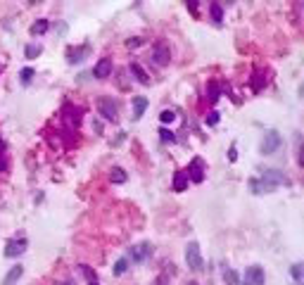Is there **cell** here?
<instances>
[{
  "instance_id": "ab89813d",
  "label": "cell",
  "mask_w": 304,
  "mask_h": 285,
  "mask_svg": "<svg viewBox=\"0 0 304 285\" xmlns=\"http://www.w3.org/2000/svg\"><path fill=\"white\" fill-rule=\"evenodd\" d=\"M292 285H302V280H292Z\"/></svg>"
},
{
  "instance_id": "3957f363",
  "label": "cell",
  "mask_w": 304,
  "mask_h": 285,
  "mask_svg": "<svg viewBox=\"0 0 304 285\" xmlns=\"http://www.w3.org/2000/svg\"><path fill=\"white\" fill-rule=\"evenodd\" d=\"M186 264H188L190 271H202L204 269V259H202V252H200V242L193 240L186 245Z\"/></svg>"
},
{
  "instance_id": "4dcf8cb0",
  "label": "cell",
  "mask_w": 304,
  "mask_h": 285,
  "mask_svg": "<svg viewBox=\"0 0 304 285\" xmlns=\"http://www.w3.org/2000/svg\"><path fill=\"white\" fill-rule=\"evenodd\" d=\"M174 119H176V112H174V110H162V114H160V121H162V124H164V126H167V124H171Z\"/></svg>"
},
{
  "instance_id": "5b68a950",
  "label": "cell",
  "mask_w": 304,
  "mask_h": 285,
  "mask_svg": "<svg viewBox=\"0 0 304 285\" xmlns=\"http://www.w3.org/2000/svg\"><path fill=\"white\" fill-rule=\"evenodd\" d=\"M186 176H188V183H202L204 176H207V164H204L202 157H193L186 169Z\"/></svg>"
},
{
  "instance_id": "d6a6232c",
  "label": "cell",
  "mask_w": 304,
  "mask_h": 285,
  "mask_svg": "<svg viewBox=\"0 0 304 285\" xmlns=\"http://www.w3.org/2000/svg\"><path fill=\"white\" fill-rule=\"evenodd\" d=\"M138 45H143V38L140 36L129 38V41H126V48H129V50H133V48H138Z\"/></svg>"
},
{
  "instance_id": "8fae6325",
  "label": "cell",
  "mask_w": 304,
  "mask_h": 285,
  "mask_svg": "<svg viewBox=\"0 0 304 285\" xmlns=\"http://www.w3.org/2000/svg\"><path fill=\"white\" fill-rule=\"evenodd\" d=\"M247 188H250V193L252 195H266V193H273V185L271 183H266L261 176H254V178H250L247 181Z\"/></svg>"
},
{
  "instance_id": "f546056e",
  "label": "cell",
  "mask_w": 304,
  "mask_h": 285,
  "mask_svg": "<svg viewBox=\"0 0 304 285\" xmlns=\"http://www.w3.org/2000/svg\"><path fill=\"white\" fill-rule=\"evenodd\" d=\"M219 121H221V112H217V110H211L209 114H207V119H204V124L207 126H217Z\"/></svg>"
},
{
  "instance_id": "ac0fdd59",
  "label": "cell",
  "mask_w": 304,
  "mask_h": 285,
  "mask_svg": "<svg viewBox=\"0 0 304 285\" xmlns=\"http://www.w3.org/2000/svg\"><path fill=\"white\" fill-rule=\"evenodd\" d=\"M79 273L83 276L86 285H100V276H98V271L93 266H88V264H79Z\"/></svg>"
},
{
  "instance_id": "e0dca14e",
  "label": "cell",
  "mask_w": 304,
  "mask_h": 285,
  "mask_svg": "<svg viewBox=\"0 0 304 285\" xmlns=\"http://www.w3.org/2000/svg\"><path fill=\"white\" fill-rule=\"evenodd\" d=\"M221 93H224V88L219 86L217 81H209L207 88H204V98H207V103H209V105H217L219 98H221Z\"/></svg>"
},
{
  "instance_id": "603a6c76",
  "label": "cell",
  "mask_w": 304,
  "mask_h": 285,
  "mask_svg": "<svg viewBox=\"0 0 304 285\" xmlns=\"http://www.w3.org/2000/svg\"><path fill=\"white\" fill-rule=\"evenodd\" d=\"M209 15H211V22L214 24H221V19H224V8H221L219 3H209Z\"/></svg>"
},
{
  "instance_id": "8992f818",
  "label": "cell",
  "mask_w": 304,
  "mask_h": 285,
  "mask_svg": "<svg viewBox=\"0 0 304 285\" xmlns=\"http://www.w3.org/2000/svg\"><path fill=\"white\" fill-rule=\"evenodd\" d=\"M98 114L105 121H116L119 119V107H116L114 98H100L98 100Z\"/></svg>"
},
{
  "instance_id": "8d00e7d4",
  "label": "cell",
  "mask_w": 304,
  "mask_h": 285,
  "mask_svg": "<svg viewBox=\"0 0 304 285\" xmlns=\"http://www.w3.org/2000/svg\"><path fill=\"white\" fill-rule=\"evenodd\" d=\"M93 129H95V131H98V136H102V124H100V121H95V124H93Z\"/></svg>"
},
{
  "instance_id": "52a82bcc",
  "label": "cell",
  "mask_w": 304,
  "mask_h": 285,
  "mask_svg": "<svg viewBox=\"0 0 304 285\" xmlns=\"http://www.w3.org/2000/svg\"><path fill=\"white\" fill-rule=\"evenodd\" d=\"M26 247H29V240H26V238H12V240H8L3 255L8 257V259H17V257H22L24 252H26Z\"/></svg>"
},
{
  "instance_id": "277c9868",
  "label": "cell",
  "mask_w": 304,
  "mask_h": 285,
  "mask_svg": "<svg viewBox=\"0 0 304 285\" xmlns=\"http://www.w3.org/2000/svg\"><path fill=\"white\" fill-rule=\"evenodd\" d=\"M155 255V247H152V242H138V245H133V247H129V262H133V264H143V262H147L150 257Z\"/></svg>"
},
{
  "instance_id": "cb8c5ba5",
  "label": "cell",
  "mask_w": 304,
  "mask_h": 285,
  "mask_svg": "<svg viewBox=\"0 0 304 285\" xmlns=\"http://www.w3.org/2000/svg\"><path fill=\"white\" fill-rule=\"evenodd\" d=\"M224 283H226V285H242V280H240L238 271H233V269H224Z\"/></svg>"
},
{
  "instance_id": "83f0119b",
  "label": "cell",
  "mask_w": 304,
  "mask_h": 285,
  "mask_svg": "<svg viewBox=\"0 0 304 285\" xmlns=\"http://www.w3.org/2000/svg\"><path fill=\"white\" fill-rule=\"evenodd\" d=\"M290 276H292V280H302L304 278V264L302 262L292 264V266H290Z\"/></svg>"
},
{
  "instance_id": "d6986e66",
  "label": "cell",
  "mask_w": 304,
  "mask_h": 285,
  "mask_svg": "<svg viewBox=\"0 0 304 285\" xmlns=\"http://www.w3.org/2000/svg\"><path fill=\"white\" fill-rule=\"evenodd\" d=\"M22 276H24V266H22V264H17V266H12V269L5 273V278H3V285H17Z\"/></svg>"
},
{
  "instance_id": "ffe728a7",
  "label": "cell",
  "mask_w": 304,
  "mask_h": 285,
  "mask_svg": "<svg viewBox=\"0 0 304 285\" xmlns=\"http://www.w3.org/2000/svg\"><path fill=\"white\" fill-rule=\"evenodd\" d=\"M48 29H50V22H48V19H36V22L29 26V34L31 36H43Z\"/></svg>"
},
{
  "instance_id": "f35d334b",
  "label": "cell",
  "mask_w": 304,
  "mask_h": 285,
  "mask_svg": "<svg viewBox=\"0 0 304 285\" xmlns=\"http://www.w3.org/2000/svg\"><path fill=\"white\" fill-rule=\"evenodd\" d=\"M55 285H74V283H69V280H57Z\"/></svg>"
},
{
  "instance_id": "ba28073f",
  "label": "cell",
  "mask_w": 304,
  "mask_h": 285,
  "mask_svg": "<svg viewBox=\"0 0 304 285\" xmlns=\"http://www.w3.org/2000/svg\"><path fill=\"white\" fill-rule=\"evenodd\" d=\"M240 280H242V285H264L266 273H264V269H261L259 264H252V266H247L245 276L240 278Z\"/></svg>"
},
{
  "instance_id": "1f68e13d",
  "label": "cell",
  "mask_w": 304,
  "mask_h": 285,
  "mask_svg": "<svg viewBox=\"0 0 304 285\" xmlns=\"http://www.w3.org/2000/svg\"><path fill=\"white\" fill-rule=\"evenodd\" d=\"M8 169H10L8 157H5V152H0V174H8Z\"/></svg>"
},
{
  "instance_id": "44dd1931",
  "label": "cell",
  "mask_w": 304,
  "mask_h": 285,
  "mask_svg": "<svg viewBox=\"0 0 304 285\" xmlns=\"http://www.w3.org/2000/svg\"><path fill=\"white\" fill-rule=\"evenodd\" d=\"M186 188H188V176H186V169H181V171L174 174V190L176 193H183Z\"/></svg>"
},
{
  "instance_id": "9c48e42d",
  "label": "cell",
  "mask_w": 304,
  "mask_h": 285,
  "mask_svg": "<svg viewBox=\"0 0 304 285\" xmlns=\"http://www.w3.org/2000/svg\"><path fill=\"white\" fill-rule=\"evenodd\" d=\"M259 171H261L259 174L261 178L266 183H271L273 188H278V185H290V178L283 174V171H278V169H259Z\"/></svg>"
},
{
  "instance_id": "7a4b0ae2",
  "label": "cell",
  "mask_w": 304,
  "mask_h": 285,
  "mask_svg": "<svg viewBox=\"0 0 304 285\" xmlns=\"http://www.w3.org/2000/svg\"><path fill=\"white\" fill-rule=\"evenodd\" d=\"M281 145H283V136L276 131V129H268V131L264 133L261 143H259V152L261 154H276L281 150Z\"/></svg>"
},
{
  "instance_id": "74e56055",
  "label": "cell",
  "mask_w": 304,
  "mask_h": 285,
  "mask_svg": "<svg viewBox=\"0 0 304 285\" xmlns=\"http://www.w3.org/2000/svg\"><path fill=\"white\" fill-rule=\"evenodd\" d=\"M5 150H8V143H5V140L0 138V152H5Z\"/></svg>"
},
{
  "instance_id": "4316f807",
  "label": "cell",
  "mask_w": 304,
  "mask_h": 285,
  "mask_svg": "<svg viewBox=\"0 0 304 285\" xmlns=\"http://www.w3.org/2000/svg\"><path fill=\"white\" fill-rule=\"evenodd\" d=\"M34 76H36V72H34L31 67H24L22 72H19V81H22V86H29L31 81H34Z\"/></svg>"
},
{
  "instance_id": "60d3db41",
  "label": "cell",
  "mask_w": 304,
  "mask_h": 285,
  "mask_svg": "<svg viewBox=\"0 0 304 285\" xmlns=\"http://www.w3.org/2000/svg\"><path fill=\"white\" fill-rule=\"evenodd\" d=\"M188 285H200V283H195V280H190V283Z\"/></svg>"
},
{
  "instance_id": "6da1fadb",
  "label": "cell",
  "mask_w": 304,
  "mask_h": 285,
  "mask_svg": "<svg viewBox=\"0 0 304 285\" xmlns=\"http://www.w3.org/2000/svg\"><path fill=\"white\" fill-rule=\"evenodd\" d=\"M59 119H62V124H65V133H76L81 126V119H83V110L76 107V105H69L67 103L59 112Z\"/></svg>"
},
{
  "instance_id": "836d02e7",
  "label": "cell",
  "mask_w": 304,
  "mask_h": 285,
  "mask_svg": "<svg viewBox=\"0 0 304 285\" xmlns=\"http://www.w3.org/2000/svg\"><path fill=\"white\" fill-rule=\"evenodd\" d=\"M152 285H169V276L167 273H160V276L152 280Z\"/></svg>"
},
{
  "instance_id": "d590c367",
  "label": "cell",
  "mask_w": 304,
  "mask_h": 285,
  "mask_svg": "<svg viewBox=\"0 0 304 285\" xmlns=\"http://www.w3.org/2000/svg\"><path fill=\"white\" fill-rule=\"evenodd\" d=\"M186 8H188V12H193V15H197V10H200V5H197L195 0H188V3H186Z\"/></svg>"
},
{
  "instance_id": "2e32d148",
  "label": "cell",
  "mask_w": 304,
  "mask_h": 285,
  "mask_svg": "<svg viewBox=\"0 0 304 285\" xmlns=\"http://www.w3.org/2000/svg\"><path fill=\"white\" fill-rule=\"evenodd\" d=\"M129 72L133 74V79L138 81V83H140V86H150L152 83V79H150V74L145 72L143 67L138 65V62H131V67H129Z\"/></svg>"
},
{
  "instance_id": "484cf974",
  "label": "cell",
  "mask_w": 304,
  "mask_h": 285,
  "mask_svg": "<svg viewBox=\"0 0 304 285\" xmlns=\"http://www.w3.org/2000/svg\"><path fill=\"white\" fill-rule=\"evenodd\" d=\"M41 52H43V45H38V43H29L26 48H24V55H26L29 59H36Z\"/></svg>"
},
{
  "instance_id": "e575fe53",
  "label": "cell",
  "mask_w": 304,
  "mask_h": 285,
  "mask_svg": "<svg viewBox=\"0 0 304 285\" xmlns=\"http://www.w3.org/2000/svg\"><path fill=\"white\" fill-rule=\"evenodd\" d=\"M228 162H238V145L233 143L231 150H228Z\"/></svg>"
},
{
  "instance_id": "7c38bea8",
  "label": "cell",
  "mask_w": 304,
  "mask_h": 285,
  "mask_svg": "<svg viewBox=\"0 0 304 285\" xmlns=\"http://www.w3.org/2000/svg\"><path fill=\"white\" fill-rule=\"evenodd\" d=\"M112 69H114L112 59H109V57H100L98 62H95V67H93V76H95V79H107V76H112Z\"/></svg>"
},
{
  "instance_id": "d4e9b609",
  "label": "cell",
  "mask_w": 304,
  "mask_h": 285,
  "mask_svg": "<svg viewBox=\"0 0 304 285\" xmlns=\"http://www.w3.org/2000/svg\"><path fill=\"white\" fill-rule=\"evenodd\" d=\"M126 271H129V259H126V257H121V259H116L114 266H112V273H114V276H124Z\"/></svg>"
},
{
  "instance_id": "5bb4252c",
  "label": "cell",
  "mask_w": 304,
  "mask_h": 285,
  "mask_svg": "<svg viewBox=\"0 0 304 285\" xmlns=\"http://www.w3.org/2000/svg\"><path fill=\"white\" fill-rule=\"evenodd\" d=\"M86 55H88V45H72V48H67V62H69V65L83 62Z\"/></svg>"
},
{
  "instance_id": "7402d4cb",
  "label": "cell",
  "mask_w": 304,
  "mask_h": 285,
  "mask_svg": "<svg viewBox=\"0 0 304 285\" xmlns=\"http://www.w3.org/2000/svg\"><path fill=\"white\" fill-rule=\"evenodd\" d=\"M109 181L116 183V185H121V183H126V171H124L121 167L109 169Z\"/></svg>"
},
{
  "instance_id": "30bf717a",
  "label": "cell",
  "mask_w": 304,
  "mask_h": 285,
  "mask_svg": "<svg viewBox=\"0 0 304 285\" xmlns=\"http://www.w3.org/2000/svg\"><path fill=\"white\" fill-rule=\"evenodd\" d=\"M150 59L157 67H167L169 62H171V50H169L164 43H157L155 48H152V57Z\"/></svg>"
},
{
  "instance_id": "4fadbf2b",
  "label": "cell",
  "mask_w": 304,
  "mask_h": 285,
  "mask_svg": "<svg viewBox=\"0 0 304 285\" xmlns=\"http://www.w3.org/2000/svg\"><path fill=\"white\" fill-rule=\"evenodd\" d=\"M250 83H252L254 93H261V90L268 86V72H264V69H254L252 76H250Z\"/></svg>"
},
{
  "instance_id": "f1b7e54d",
  "label": "cell",
  "mask_w": 304,
  "mask_h": 285,
  "mask_svg": "<svg viewBox=\"0 0 304 285\" xmlns=\"http://www.w3.org/2000/svg\"><path fill=\"white\" fill-rule=\"evenodd\" d=\"M160 140H162V143H174V140H176L174 131L167 129V126H162V129H160Z\"/></svg>"
},
{
  "instance_id": "9a60e30c",
  "label": "cell",
  "mask_w": 304,
  "mask_h": 285,
  "mask_svg": "<svg viewBox=\"0 0 304 285\" xmlns=\"http://www.w3.org/2000/svg\"><path fill=\"white\" fill-rule=\"evenodd\" d=\"M147 98H143V95H136V98H133V103H131V112H133V114H131V119H133V121H138V119H143V114H145V110H147Z\"/></svg>"
}]
</instances>
